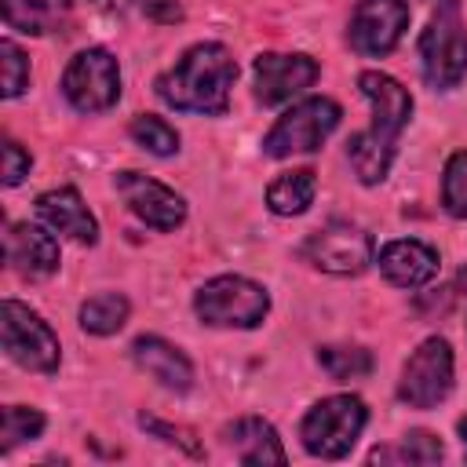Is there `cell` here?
<instances>
[{
    "instance_id": "cell-1",
    "label": "cell",
    "mask_w": 467,
    "mask_h": 467,
    "mask_svg": "<svg viewBox=\"0 0 467 467\" xmlns=\"http://www.w3.org/2000/svg\"><path fill=\"white\" fill-rule=\"evenodd\" d=\"M358 88L372 102V124L347 142V157H350L358 179L365 186H376L390 171L398 135L405 131V124L412 117V95L394 77H387L379 69H365L358 77Z\"/></svg>"
},
{
    "instance_id": "cell-2",
    "label": "cell",
    "mask_w": 467,
    "mask_h": 467,
    "mask_svg": "<svg viewBox=\"0 0 467 467\" xmlns=\"http://www.w3.org/2000/svg\"><path fill=\"white\" fill-rule=\"evenodd\" d=\"M237 80V62L234 55L215 44H193L182 51V58L157 77V95L164 106L182 109V113H204L219 117L230 106V88Z\"/></svg>"
},
{
    "instance_id": "cell-3",
    "label": "cell",
    "mask_w": 467,
    "mask_h": 467,
    "mask_svg": "<svg viewBox=\"0 0 467 467\" xmlns=\"http://www.w3.org/2000/svg\"><path fill=\"white\" fill-rule=\"evenodd\" d=\"M420 66L431 88L449 91L467 77V22L460 0H434L420 33Z\"/></svg>"
},
{
    "instance_id": "cell-4",
    "label": "cell",
    "mask_w": 467,
    "mask_h": 467,
    "mask_svg": "<svg viewBox=\"0 0 467 467\" xmlns=\"http://www.w3.org/2000/svg\"><path fill=\"white\" fill-rule=\"evenodd\" d=\"M365 420H368V409L361 398H354V394L321 398L303 416V427H299L303 449L317 460H343L354 449V441L361 438Z\"/></svg>"
},
{
    "instance_id": "cell-5",
    "label": "cell",
    "mask_w": 467,
    "mask_h": 467,
    "mask_svg": "<svg viewBox=\"0 0 467 467\" xmlns=\"http://www.w3.org/2000/svg\"><path fill=\"white\" fill-rule=\"evenodd\" d=\"M193 310L204 325L215 328H255L270 310V296L263 285L241 274H219L197 288Z\"/></svg>"
},
{
    "instance_id": "cell-6",
    "label": "cell",
    "mask_w": 467,
    "mask_h": 467,
    "mask_svg": "<svg viewBox=\"0 0 467 467\" xmlns=\"http://www.w3.org/2000/svg\"><path fill=\"white\" fill-rule=\"evenodd\" d=\"M343 109L339 102L325 99V95H314V99H303L296 102L292 109H285L274 128L266 131L263 139V153L266 157H292V153H314L339 124Z\"/></svg>"
},
{
    "instance_id": "cell-7",
    "label": "cell",
    "mask_w": 467,
    "mask_h": 467,
    "mask_svg": "<svg viewBox=\"0 0 467 467\" xmlns=\"http://www.w3.org/2000/svg\"><path fill=\"white\" fill-rule=\"evenodd\" d=\"M0 343H4V354L29 372L47 376L58 368V336L47 328L40 314H33L18 299L0 303Z\"/></svg>"
},
{
    "instance_id": "cell-8",
    "label": "cell",
    "mask_w": 467,
    "mask_h": 467,
    "mask_svg": "<svg viewBox=\"0 0 467 467\" xmlns=\"http://www.w3.org/2000/svg\"><path fill=\"white\" fill-rule=\"evenodd\" d=\"M62 95L80 113H106L120 99V66L106 47H84L62 73Z\"/></svg>"
},
{
    "instance_id": "cell-9",
    "label": "cell",
    "mask_w": 467,
    "mask_h": 467,
    "mask_svg": "<svg viewBox=\"0 0 467 467\" xmlns=\"http://www.w3.org/2000/svg\"><path fill=\"white\" fill-rule=\"evenodd\" d=\"M303 255L310 266L325 270V274H336V277H354L361 274L372 255H376V244L372 237L358 226V223H347V219H332L325 223L321 230H314L303 244Z\"/></svg>"
},
{
    "instance_id": "cell-10",
    "label": "cell",
    "mask_w": 467,
    "mask_h": 467,
    "mask_svg": "<svg viewBox=\"0 0 467 467\" xmlns=\"http://www.w3.org/2000/svg\"><path fill=\"white\" fill-rule=\"evenodd\" d=\"M449 390H452V350L441 336H431L405 361L398 398L409 409H431V405L445 401Z\"/></svg>"
},
{
    "instance_id": "cell-11",
    "label": "cell",
    "mask_w": 467,
    "mask_h": 467,
    "mask_svg": "<svg viewBox=\"0 0 467 467\" xmlns=\"http://www.w3.org/2000/svg\"><path fill=\"white\" fill-rule=\"evenodd\" d=\"M409 29V4L405 0H361L350 15V47L368 58H383L398 47Z\"/></svg>"
},
{
    "instance_id": "cell-12",
    "label": "cell",
    "mask_w": 467,
    "mask_h": 467,
    "mask_svg": "<svg viewBox=\"0 0 467 467\" xmlns=\"http://www.w3.org/2000/svg\"><path fill=\"white\" fill-rule=\"evenodd\" d=\"M255 69V99L263 106H281L292 102L296 95H303L314 80H317V62L310 55H277V51H263L252 62Z\"/></svg>"
},
{
    "instance_id": "cell-13",
    "label": "cell",
    "mask_w": 467,
    "mask_h": 467,
    "mask_svg": "<svg viewBox=\"0 0 467 467\" xmlns=\"http://www.w3.org/2000/svg\"><path fill=\"white\" fill-rule=\"evenodd\" d=\"M117 190L128 201V208L153 230H175L186 219V201L175 190H168L164 182H157L142 171H120Z\"/></svg>"
},
{
    "instance_id": "cell-14",
    "label": "cell",
    "mask_w": 467,
    "mask_h": 467,
    "mask_svg": "<svg viewBox=\"0 0 467 467\" xmlns=\"http://www.w3.org/2000/svg\"><path fill=\"white\" fill-rule=\"evenodd\" d=\"M4 248H7L11 270L29 277V281L51 277L58 270V241L36 223H11L7 237H4Z\"/></svg>"
},
{
    "instance_id": "cell-15",
    "label": "cell",
    "mask_w": 467,
    "mask_h": 467,
    "mask_svg": "<svg viewBox=\"0 0 467 467\" xmlns=\"http://www.w3.org/2000/svg\"><path fill=\"white\" fill-rule=\"evenodd\" d=\"M36 215L47 223V230L66 234L77 244H95L99 241V223H95V215L88 212L84 197L73 186H58V190L40 193L36 197Z\"/></svg>"
},
{
    "instance_id": "cell-16",
    "label": "cell",
    "mask_w": 467,
    "mask_h": 467,
    "mask_svg": "<svg viewBox=\"0 0 467 467\" xmlns=\"http://www.w3.org/2000/svg\"><path fill=\"white\" fill-rule=\"evenodd\" d=\"M131 358H135V365L146 376H153L161 387H168L175 394H186L193 387V365H190V358L175 343H168L161 336H139L131 343Z\"/></svg>"
},
{
    "instance_id": "cell-17",
    "label": "cell",
    "mask_w": 467,
    "mask_h": 467,
    "mask_svg": "<svg viewBox=\"0 0 467 467\" xmlns=\"http://www.w3.org/2000/svg\"><path fill=\"white\" fill-rule=\"evenodd\" d=\"M383 277L398 288H420L427 281H434L438 274V252L423 241H387L376 255Z\"/></svg>"
},
{
    "instance_id": "cell-18",
    "label": "cell",
    "mask_w": 467,
    "mask_h": 467,
    "mask_svg": "<svg viewBox=\"0 0 467 467\" xmlns=\"http://www.w3.org/2000/svg\"><path fill=\"white\" fill-rule=\"evenodd\" d=\"M226 441L241 463H285V449L277 431L259 416H241L226 427Z\"/></svg>"
},
{
    "instance_id": "cell-19",
    "label": "cell",
    "mask_w": 467,
    "mask_h": 467,
    "mask_svg": "<svg viewBox=\"0 0 467 467\" xmlns=\"http://www.w3.org/2000/svg\"><path fill=\"white\" fill-rule=\"evenodd\" d=\"M4 4V22L7 29L29 33V36H44L66 26L73 0H0Z\"/></svg>"
},
{
    "instance_id": "cell-20",
    "label": "cell",
    "mask_w": 467,
    "mask_h": 467,
    "mask_svg": "<svg viewBox=\"0 0 467 467\" xmlns=\"http://www.w3.org/2000/svg\"><path fill=\"white\" fill-rule=\"evenodd\" d=\"M314 193H317L314 171L310 168H292V171H281L266 186V208L274 215H303L314 204Z\"/></svg>"
},
{
    "instance_id": "cell-21",
    "label": "cell",
    "mask_w": 467,
    "mask_h": 467,
    "mask_svg": "<svg viewBox=\"0 0 467 467\" xmlns=\"http://www.w3.org/2000/svg\"><path fill=\"white\" fill-rule=\"evenodd\" d=\"M128 321V299L120 292H99L80 303V328L91 336H113Z\"/></svg>"
},
{
    "instance_id": "cell-22",
    "label": "cell",
    "mask_w": 467,
    "mask_h": 467,
    "mask_svg": "<svg viewBox=\"0 0 467 467\" xmlns=\"http://www.w3.org/2000/svg\"><path fill=\"white\" fill-rule=\"evenodd\" d=\"M372 463H438L441 460V441L431 431H409L401 445L394 449H372Z\"/></svg>"
},
{
    "instance_id": "cell-23",
    "label": "cell",
    "mask_w": 467,
    "mask_h": 467,
    "mask_svg": "<svg viewBox=\"0 0 467 467\" xmlns=\"http://www.w3.org/2000/svg\"><path fill=\"white\" fill-rule=\"evenodd\" d=\"M317 361H321V368H325L332 379H339V383H347V379H365V376L372 372V354H368L365 347H321V350H317Z\"/></svg>"
},
{
    "instance_id": "cell-24",
    "label": "cell",
    "mask_w": 467,
    "mask_h": 467,
    "mask_svg": "<svg viewBox=\"0 0 467 467\" xmlns=\"http://www.w3.org/2000/svg\"><path fill=\"white\" fill-rule=\"evenodd\" d=\"M128 131H131V139H135L142 150H150V153H157V157H171V153L179 150V131H175L164 117L142 113V117L131 120Z\"/></svg>"
},
{
    "instance_id": "cell-25",
    "label": "cell",
    "mask_w": 467,
    "mask_h": 467,
    "mask_svg": "<svg viewBox=\"0 0 467 467\" xmlns=\"http://www.w3.org/2000/svg\"><path fill=\"white\" fill-rule=\"evenodd\" d=\"M44 434V416L36 409H26V405H7L4 409V423H0V449L11 452L15 445L22 441H33Z\"/></svg>"
},
{
    "instance_id": "cell-26",
    "label": "cell",
    "mask_w": 467,
    "mask_h": 467,
    "mask_svg": "<svg viewBox=\"0 0 467 467\" xmlns=\"http://www.w3.org/2000/svg\"><path fill=\"white\" fill-rule=\"evenodd\" d=\"M441 204L449 215L467 219V150L452 153L441 175Z\"/></svg>"
},
{
    "instance_id": "cell-27",
    "label": "cell",
    "mask_w": 467,
    "mask_h": 467,
    "mask_svg": "<svg viewBox=\"0 0 467 467\" xmlns=\"http://www.w3.org/2000/svg\"><path fill=\"white\" fill-rule=\"evenodd\" d=\"M0 66H4V99H18L29 88V58L15 40H0Z\"/></svg>"
},
{
    "instance_id": "cell-28",
    "label": "cell",
    "mask_w": 467,
    "mask_h": 467,
    "mask_svg": "<svg viewBox=\"0 0 467 467\" xmlns=\"http://www.w3.org/2000/svg\"><path fill=\"white\" fill-rule=\"evenodd\" d=\"M139 423H142L150 434L164 438L168 445H179V449H186L190 456H201V445L190 438V431H182V427H171V423H161V420H153V416H139Z\"/></svg>"
},
{
    "instance_id": "cell-29",
    "label": "cell",
    "mask_w": 467,
    "mask_h": 467,
    "mask_svg": "<svg viewBox=\"0 0 467 467\" xmlns=\"http://www.w3.org/2000/svg\"><path fill=\"white\" fill-rule=\"evenodd\" d=\"M29 164H33V157L15 139H7L4 142V186H18L29 175Z\"/></svg>"
},
{
    "instance_id": "cell-30",
    "label": "cell",
    "mask_w": 467,
    "mask_h": 467,
    "mask_svg": "<svg viewBox=\"0 0 467 467\" xmlns=\"http://www.w3.org/2000/svg\"><path fill=\"white\" fill-rule=\"evenodd\" d=\"M146 15L153 22H179L182 18V7L175 0H146Z\"/></svg>"
},
{
    "instance_id": "cell-31",
    "label": "cell",
    "mask_w": 467,
    "mask_h": 467,
    "mask_svg": "<svg viewBox=\"0 0 467 467\" xmlns=\"http://www.w3.org/2000/svg\"><path fill=\"white\" fill-rule=\"evenodd\" d=\"M99 4H102V7H109V11H120L128 0H99Z\"/></svg>"
},
{
    "instance_id": "cell-32",
    "label": "cell",
    "mask_w": 467,
    "mask_h": 467,
    "mask_svg": "<svg viewBox=\"0 0 467 467\" xmlns=\"http://www.w3.org/2000/svg\"><path fill=\"white\" fill-rule=\"evenodd\" d=\"M460 438H463V456H467V416L460 420Z\"/></svg>"
},
{
    "instance_id": "cell-33",
    "label": "cell",
    "mask_w": 467,
    "mask_h": 467,
    "mask_svg": "<svg viewBox=\"0 0 467 467\" xmlns=\"http://www.w3.org/2000/svg\"><path fill=\"white\" fill-rule=\"evenodd\" d=\"M460 285H463V288H467V270H463V274H460Z\"/></svg>"
}]
</instances>
